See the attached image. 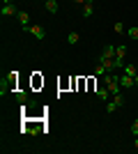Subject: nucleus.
I'll use <instances>...</instances> for the list:
<instances>
[{
	"label": "nucleus",
	"mask_w": 138,
	"mask_h": 154,
	"mask_svg": "<svg viewBox=\"0 0 138 154\" xmlns=\"http://www.w3.org/2000/svg\"><path fill=\"white\" fill-rule=\"evenodd\" d=\"M133 78L131 76H127V74H120V88H122V90H129V88H133Z\"/></svg>",
	"instance_id": "obj_1"
},
{
	"label": "nucleus",
	"mask_w": 138,
	"mask_h": 154,
	"mask_svg": "<svg viewBox=\"0 0 138 154\" xmlns=\"http://www.w3.org/2000/svg\"><path fill=\"white\" fill-rule=\"evenodd\" d=\"M39 131H41V124H37V122H28L21 129V134H39Z\"/></svg>",
	"instance_id": "obj_2"
},
{
	"label": "nucleus",
	"mask_w": 138,
	"mask_h": 154,
	"mask_svg": "<svg viewBox=\"0 0 138 154\" xmlns=\"http://www.w3.org/2000/svg\"><path fill=\"white\" fill-rule=\"evenodd\" d=\"M28 30L32 32V37H37V39H44V37H46V30H44L41 26H30Z\"/></svg>",
	"instance_id": "obj_3"
},
{
	"label": "nucleus",
	"mask_w": 138,
	"mask_h": 154,
	"mask_svg": "<svg viewBox=\"0 0 138 154\" xmlns=\"http://www.w3.org/2000/svg\"><path fill=\"white\" fill-rule=\"evenodd\" d=\"M44 7H46V12H48V14H58V9H60V7H58V0H46Z\"/></svg>",
	"instance_id": "obj_4"
},
{
	"label": "nucleus",
	"mask_w": 138,
	"mask_h": 154,
	"mask_svg": "<svg viewBox=\"0 0 138 154\" xmlns=\"http://www.w3.org/2000/svg\"><path fill=\"white\" fill-rule=\"evenodd\" d=\"M19 23L23 28H30V26H32V23H30V14H28V12H19Z\"/></svg>",
	"instance_id": "obj_5"
},
{
	"label": "nucleus",
	"mask_w": 138,
	"mask_h": 154,
	"mask_svg": "<svg viewBox=\"0 0 138 154\" xmlns=\"http://www.w3.org/2000/svg\"><path fill=\"white\" fill-rule=\"evenodd\" d=\"M0 14L2 16H14V14H19V12H16V5H2Z\"/></svg>",
	"instance_id": "obj_6"
},
{
	"label": "nucleus",
	"mask_w": 138,
	"mask_h": 154,
	"mask_svg": "<svg viewBox=\"0 0 138 154\" xmlns=\"http://www.w3.org/2000/svg\"><path fill=\"white\" fill-rule=\"evenodd\" d=\"M108 97H111V92H108V88H97V99H101V101H108Z\"/></svg>",
	"instance_id": "obj_7"
},
{
	"label": "nucleus",
	"mask_w": 138,
	"mask_h": 154,
	"mask_svg": "<svg viewBox=\"0 0 138 154\" xmlns=\"http://www.w3.org/2000/svg\"><path fill=\"white\" fill-rule=\"evenodd\" d=\"M92 14H94V0H90V2L83 5V16H92Z\"/></svg>",
	"instance_id": "obj_8"
},
{
	"label": "nucleus",
	"mask_w": 138,
	"mask_h": 154,
	"mask_svg": "<svg viewBox=\"0 0 138 154\" xmlns=\"http://www.w3.org/2000/svg\"><path fill=\"white\" fill-rule=\"evenodd\" d=\"M101 55H104V58H115V46L113 44H106V48H104V53H101Z\"/></svg>",
	"instance_id": "obj_9"
},
{
	"label": "nucleus",
	"mask_w": 138,
	"mask_h": 154,
	"mask_svg": "<svg viewBox=\"0 0 138 154\" xmlns=\"http://www.w3.org/2000/svg\"><path fill=\"white\" fill-rule=\"evenodd\" d=\"M124 74H127V76H131V78H136L138 67H136V64H124Z\"/></svg>",
	"instance_id": "obj_10"
},
{
	"label": "nucleus",
	"mask_w": 138,
	"mask_h": 154,
	"mask_svg": "<svg viewBox=\"0 0 138 154\" xmlns=\"http://www.w3.org/2000/svg\"><path fill=\"white\" fill-rule=\"evenodd\" d=\"M115 58H118V60L127 58V46H118V48H115Z\"/></svg>",
	"instance_id": "obj_11"
},
{
	"label": "nucleus",
	"mask_w": 138,
	"mask_h": 154,
	"mask_svg": "<svg viewBox=\"0 0 138 154\" xmlns=\"http://www.w3.org/2000/svg\"><path fill=\"white\" fill-rule=\"evenodd\" d=\"M113 101L118 103V108H120V106H124V94H122V92H115V94H113Z\"/></svg>",
	"instance_id": "obj_12"
},
{
	"label": "nucleus",
	"mask_w": 138,
	"mask_h": 154,
	"mask_svg": "<svg viewBox=\"0 0 138 154\" xmlns=\"http://www.w3.org/2000/svg\"><path fill=\"white\" fill-rule=\"evenodd\" d=\"M16 101H19V103H26L28 101V92L19 90V92H16Z\"/></svg>",
	"instance_id": "obj_13"
},
{
	"label": "nucleus",
	"mask_w": 138,
	"mask_h": 154,
	"mask_svg": "<svg viewBox=\"0 0 138 154\" xmlns=\"http://www.w3.org/2000/svg\"><path fill=\"white\" fill-rule=\"evenodd\" d=\"M67 42H69V44H78V32H69V35H67Z\"/></svg>",
	"instance_id": "obj_14"
},
{
	"label": "nucleus",
	"mask_w": 138,
	"mask_h": 154,
	"mask_svg": "<svg viewBox=\"0 0 138 154\" xmlns=\"http://www.w3.org/2000/svg\"><path fill=\"white\" fill-rule=\"evenodd\" d=\"M127 35H129V37H131L133 42H138V28H136V26H131V28H129V30H127Z\"/></svg>",
	"instance_id": "obj_15"
},
{
	"label": "nucleus",
	"mask_w": 138,
	"mask_h": 154,
	"mask_svg": "<svg viewBox=\"0 0 138 154\" xmlns=\"http://www.w3.org/2000/svg\"><path fill=\"white\" fill-rule=\"evenodd\" d=\"M115 110H118V103H115V101L111 99V101L106 103V113H115Z\"/></svg>",
	"instance_id": "obj_16"
},
{
	"label": "nucleus",
	"mask_w": 138,
	"mask_h": 154,
	"mask_svg": "<svg viewBox=\"0 0 138 154\" xmlns=\"http://www.w3.org/2000/svg\"><path fill=\"white\" fill-rule=\"evenodd\" d=\"M122 32H127L124 23H122V21H115V35H122Z\"/></svg>",
	"instance_id": "obj_17"
},
{
	"label": "nucleus",
	"mask_w": 138,
	"mask_h": 154,
	"mask_svg": "<svg viewBox=\"0 0 138 154\" xmlns=\"http://www.w3.org/2000/svg\"><path fill=\"white\" fill-rule=\"evenodd\" d=\"M131 134L138 136V120H133V124H131Z\"/></svg>",
	"instance_id": "obj_18"
},
{
	"label": "nucleus",
	"mask_w": 138,
	"mask_h": 154,
	"mask_svg": "<svg viewBox=\"0 0 138 154\" xmlns=\"http://www.w3.org/2000/svg\"><path fill=\"white\" fill-rule=\"evenodd\" d=\"M94 74H97V76H104V74H106V69L101 67V64H97V71H94Z\"/></svg>",
	"instance_id": "obj_19"
},
{
	"label": "nucleus",
	"mask_w": 138,
	"mask_h": 154,
	"mask_svg": "<svg viewBox=\"0 0 138 154\" xmlns=\"http://www.w3.org/2000/svg\"><path fill=\"white\" fill-rule=\"evenodd\" d=\"M16 0H2V5H14Z\"/></svg>",
	"instance_id": "obj_20"
},
{
	"label": "nucleus",
	"mask_w": 138,
	"mask_h": 154,
	"mask_svg": "<svg viewBox=\"0 0 138 154\" xmlns=\"http://www.w3.org/2000/svg\"><path fill=\"white\" fill-rule=\"evenodd\" d=\"M74 2H76V5H85L87 0H74Z\"/></svg>",
	"instance_id": "obj_21"
},
{
	"label": "nucleus",
	"mask_w": 138,
	"mask_h": 154,
	"mask_svg": "<svg viewBox=\"0 0 138 154\" xmlns=\"http://www.w3.org/2000/svg\"><path fill=\"white\" fill-rule=\"evenodd\" d=\"M133 149H138V136H136V140H133Z\"/></svg>",
	"instance_id": "obj_22"
},
{
	"label": "nucleus",
	"mask_w": 138,
	"mask_h": 154,
	"mask_svg": "<svg viewBox=\"0 0 138 154\" xmlns=\"http://www.w3.org/2000/svg\"><path fill=\"white\" fill-rule=\"evenodd\" d=\"M133 83H136V88H138V74H136V78H133Z\"/></svg>",
	"instance_id": "obj_23"
},
{
	"label": "nucleus",
	"mask_w": 138,
	"mask_h": 154,
	"mask_svg": "<svg viewBox=\"0 0 138 154\" xmlns=\"http://www.w3.org/2000/svg\"><path fill=\"white\" fill-rule=\"evenodd\" d=\"M136 67H138V64H136Z\"/></svg>",
	"instance_id": "obj_24"
},
{
	"label": "nucleus",
	"mask_w": 138,
	"mask_h": 154,
	"mask_svg": "<svg viewBox=\"0 0 138 154\" xmlns=\"http://www.w3.org/2000/svg\"><path fill=\"white\" fill-rule=\"evenodd\" d=\"M44 2H46V0H44Z\"/></svg>",
	"instance_id": "obj_25"
},
{
	"label": "nucleus",
	"mask_w": 138,
	"mask_h": 154,
	"mask_svg": "<svg viewBox=\"0 0 138 154\" xmlns=\"http://www.w3.org/2000/svg\"><path fill=\"white\" fill-rule=\"evenodd\" d=\"M136 2H138V0H136Z\"/></svg>",
	"instance_id": "obj_26"
}]
</instances>
